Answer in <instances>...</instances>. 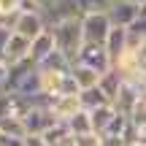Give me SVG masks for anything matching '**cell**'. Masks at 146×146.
<instances>
[{
	"label": "cell",
	"mask_w": 146,
	"mask_h": 146,
	"mask_svg": "<svg viewBox=\"0 0 146 146\" xmlns=\"http://www.w3.org/2000/svg\"><path fill=\"white\" fill-rule=\"evenodd\" d=\"M25 146H49L43 135H25Z\"/></svg>",
	"instance_id": "484cf974"
},
{
	"label": "cell",
	"mask_w": 146,
	"mask_h": 146,
	"mask_svg": "<svg viewBox=\"0 0 146 146\" xmlns=\"http://www.w3.org/2000/svg\"><path fill=\"white\" fill-rule=\"evenodd\" d=\"M108 16L114 25L119 27H130L133 22L141 16V8H138V3H127V0H114V5L108 8Z\"/></svg>",
	"instance_id": "30bf717a"
},
{
	"label": "cell",
	"mask_w": 146,
	"mask_h": 146,
	"mask_svg": "<svg viewBox=\"0 0 146 146\" xmlns=\"http://www.w3.org/2000/svg\"><path fill=\"white\" fill-rule=\"evenodd\" d=\"M30 43H33L30 38L14 33L11 41L5 43V52H3V57H0V62L3 65H16V62H22V60H27L30 57Z\"/></svg>",
	"instance_id": "9c48e42d"
},
{
	"label": "cell",
	"mask_w": 146,
	"mask_h": 146,
	"mask_svg": "<svg viewBox=\"0 0 146 146\" xmlns=\"http://www.w3.org/2000/svg\"><path fill=\"white\" fill-rule=\"evenodd\" d=\"M127 146H146V141H130Z\"/></svg>",
	"instance_id": "f1b7e54d"
},
{
	"label": "cell",
	"mask_w": 146,
	"mask_h": 146,
	"mask_svg": "<svg viewBox=\"0 0 146 146\" xmlns=\"http://www.w3.org/2000/svg\"><path fill=\"white\" fill-rule=\"evenodd\" d=\"M127 3H138V5H141V3H143V0H127Z\"/></svg>",
	"instance_id": "f546056e"
},
{
	"label": "cell",
	"mask_w": 146,
	"mask_h": 146,
	"mask_svg": "<svg viewBox=\"0 0 146 146\" xmlns=\"http://www.w3.org/2000/svg\"><path fill=\"white\" fill-rule=\"evenodd\" d=\"M70 68H73V62L65 57L62 52H60V49H54V52L49 54L41 65H38V70H57V73H68Z\"/></svg>",
	"instance_id": "2e32d148"
},
{
	"label": "cell",
	"mask_w": 146,
	"mask_h": 146,
	"mask_svg": "<svg viewBox=\"0 0 146 146\" xmlns=\"http://www.w3.org/2000/svg\"><path fill=\"white\" fill-rule=\"evenodd\" d=\"M122 84H125V76H122V70L116 68V65H114L108 73H103V76H100V89L108 95L111 103H114V98L119 95V87H122Z\"/></svg>",
	"instance_id": "5bb4252c"
},
{
	"label": "cell",
	"mask_w": 146,
	"mask_h": 146,
	"mask_svg": "<svg viewBox=\"0 0 146 146\" xmlns=\"http://www.w3.org/2000/svg\"><path fill=\"white\" fill-rule=\"evenodd\" d=\"M73 138H76V146H103L100 133H84V135H73Z\"/></svg>",
	"instance_id": "cb8c5ba5"
},
{
	"label": "cell",
	"mask_w": 146,
	"mask_h": 146,
	"mask_svg": "<svg viewBox=\"0 0 146 146\" xmlns=\"http://www.w3.org/2000/svg\"><path fill=\"white\" fill-rule=\"evenodd\" d=\"M46 27H49V22H46V16H43V11H19L16 19H14V33L30 38V41L35 35H41Z\"/></svg>",
	"instance_id": "8992f818"
},
{
	"label": "cell",
	"mask_w": 146,
	"mask_h": 146,
	"mask_svg": "<svg viewBox=\"0 0 146 146\" xmlns=\"http://www.w3.org/2000/svg\"><path fill=\"white\" fill-rule=\"evenodd\" d=\"M116 114H119V111L114 108V103H106V106H98V108H92V111H89V119H92V130L103 135V133H106V127L111 125V119H114Z\"/></svg>",
	"instance_id": "4fadbf2b"
},
{
	"label": "cell",
	"mask_w": 146,
	"mask_h": 146,
	"mask_svg": "<svg viewBox=\"0 0 146 146\" xmlns=\"http://www.w3.org/2000/svg\"><path fill=\"white\" fill-rule=\"evenodd\" d=\"M35 70H38V65L33 62L30 57L22 60V62H16V65H5L3 81H0V92H19L22 84L27 81V76L35 73Z\"/></svg>",
	"instance_id": "3957f363"
},
{
	"label": "cell",
	"mask_w": 146,
	"mask_h": 146,
	"mask_svg": "<svg viewBox=\"0 0 146 146\" xmlns=\"http://www.w3.org/2000/svg\"><path fill=\"white\" fill-rule=\"evenodd\" d=\"M60 95H81V87H78V81L73 78V73H65L62 84H60Z\"/></svg>",
	"instance_id": "603a6c76"
},
{
	"label": "cell",
	"mask_w": 146,
	"mask_h": 146,
	"mask_svg": "<svg viewBox=\"0 0 146 146\" xmlns=\"http://www.w3.org/2000/svg\"><path fill=\"white\" fill-rule=\"evenodd\" d=\"M81 98L78 95H57V98L52 100V111L54 116H57L60 122H68L70 116H76L78 111H81Z\"/></svg>",
	"instance_id": "8fae6325"
},
{
	"label": "cell",
	"mask_w": 146,
	"mask_h": 146,
	"mask_svg": "<svg viewBox=\"0 0 146 146\" xmlns=\"http://www.w3.org/2000/svg\"><path fill=\"white\" fill-rule=\"evenodd\" d=\"M143 92H146V87H143V84H133V81H125V84L119 87V95L114 98V108L130 116V111L135 108V103L141 100V95H143Z\"/></svg>",
	"instance_id": "ba28073f"
},
{
	"label": "cell",
	"mask_w": 146,
	"mask_h": 146,
	"mask_svg": "<svg viewBox=\"0 0 146 146\" xmlns=\"http://www.w3.org/2000/svg\"><path fill=\"white\" fill-rule=\"evenodd\" d=\"M103 46H106V52H108L111 62L116 65V62H119V60L125 57L127 52H130V35H127V27H119V25H114Z\"/></svg>",
	"instance_id": "52a82bcc"
},
{
	"label": "cell",
	"mask_w": 146,
	"mask_h": 146,
	"mask_svg": "<svg viewBox=\"0 0 146 146\" xmlns=\"http://www.w3.org/2000/svg\"><path fill=\"white\" fill-rule=\"evenodd\" d=\"M78 98H81V106H84L87 111L98 108V106L111 103V100H108V95L100 89V84H98V87H89V89H81V95H78Z\"/></svg>",
	"instance_id": "e0dca14e"
},
{
	"label": "cell",
	"mask_w": 146,
	"mask_h": 146,
	"mask_svg": "<svg viewBox=\"0 0 146 146\" xmlns=\"http://www.w3.org/2000/svg\"><path fill=\"white\" fill-rule=\"evenodd\" d=\"M49 30H52V35H54V46H57L70 62H76L78 52H81V46H84L81 19H60V22H52Z\"/></svg>",
	"instance_id": "6da1fadb"
},
{
	"label": "cell",
	"mask_w": 146,
	"mask_h": 146,
	"mask_svg": "<svg viewBox=\"0 0 146 146\" xmlns=\"http://www.w3.org/2000/svg\"><path fill=\"white\" fill-rule=\"evenodd\" d=\"M19 11H22V0H0V22L14 27V19Z\"/></svg>",
	"instance_id": "ffe728a7"
},
{
	"label": "cell",
	"mask_w": 146,
	"mask_h": 146,
	"mask_svg": "<svg viewBox=\"0 0 146 146\" xmlns=\"http://www.w3.org/2000/svg\"><path fill=\"white\" fill-rule=\"evenodd\" d=\"M78 8H81V16L84 14H92V11H108L114 5V0H76Z\"/></svg>",
	"instance_id": "7402d4cb"
},
{
	"label": "cell",
	"mask_w": 146,
	"mask_h": 146,
	"mask_svg": "<svg viewBox=\"0 0 146 146\" xmlns=\"http://www.w3.org/2000/svg\"><path fill=\"white\" fill-rule=\"evenodd\" d=\"M127 35H130V46L146 41V19H143V16H138V19L127 27Z\"/></svg>",
	"instance_id": "44dd1931"
},
{
	"label": "cell",
	"mask_w": 146,
	"mask_h": 146,
	"mask_svg": "<svg viewBox=\"0 0 146 146\" xmlns=\"http://www.w3.org/2000/svg\"><path fill=\"white\" fill-rule=\"evenodd\" d=\"M65 125H68V130L73 133V135H84V133H95V130H92V119H89V111H87V108H81V111H78L76 116H70V119L65 122Z\"/></svg>",
	"instance_id": "ac0fdd59"
},
{
	"label": "cell",
	"mask_w": 146,
	"mask_h": 146,
	"mask_svg": "<svg viewBox=\"0 0 146 146\" xmlns=\"http://www.w3.org/2000/svg\"><path fill=\"white\" fill-rule=\"evenodd\" d=\"M111 27H114V22H111L108 11H92V14H84L81 16L84 43H106Z\"/></svg>",
	"instance_id": "7a4b0ae2"
},
{
	"label": "cell",
	"mask_w": 146,
	"mask_h": 146,
	"mask_svg": "<svg viewBox=\"0 0 146 146\" xmlns=\"http://www.w3.org/2000/svg\"><path fill=\"white\" fill-rule=\"evenodd\" d=\"M57 122H60V119L54 116L52 106H33V108L25 114L27 135H43V133H46V130H52Z\"/></svg>",
	"instance_id": "277c9868"
},
{
	"label": "cell",
	"mask_w": 146,
	"mask_h": 146,
	"mask_svg": "<svg viewBox=\"0 0 146 146\" xmlns=\"http://www.w3.org/2000/svg\"><path fill=\"white\" fill-rule=\"evenodd\" d=\"M35 3H38V5H41V11H46V8H49V5H52V0H35Z\"/></svg>",
	"instance_id": "4316f807"
},
{
	"label": "cell",
	"mask_w": 146,
	"mask_h": 146,
	"mask_svg": "<svg viewBox=\"0 0 146 146\" xmlns=\"http://www.w3.org/2000/svg\"><path fill=\"white\" fill-rule=\"evenodd\" d=\"M11 35H14V27H11V25H5V22H0V57H3L5 43L11 41Z\"/></svg>",
	"instance_id": "d4e9b609"
},
{
	"label": "cell",
	"mask_w": 146,
	"mask_h": 146,
	"mask_svg": "<svg viewBox=\"0 0 146 146\" xmlns=\"http://www.w3.org/2000/svg\"><path fill=\"white\" fill-rule=\"evenodd\" d=\"M76 62L87 65V68H95L100 76L114 68V62H111V57H108V52H106L103 43H84L81 52H78V57H76Z\"/></svg>",
	"instance_id": "5b68a950"
},
{
	"label": "cell",
	"mask_w": 146,
	"mask_h": 146,
	"mask_svg": "<svg viewBox=\"0 0 146 146\" xmlns=\"http://www.w3.org/2000/svg\"><path fill=\"white\" fill-rule=\"evenodd\" d=\"M138 8H141V16H143V19H146V0H143V3H141V5H138Z\"/></svg>",
	"instance_id": "83f0119b"
},
{
	"label": "cell",
	"mask_w": 146,
	"mask_h": 146,
	"mask_svg": "<svg viewBox=\"0 0 146 146\" xmlns=\"http://www.w3.org/2000/svg\"><path fill=\"white\" fill-rule=\"evenodd\" d=\"M54 49H57V46H54V35H52V30L46 27L41 35L33 38V43H30V60H33L35 65H41L43 60L54 52Z\"/></svg>",
	"instance_id": "7c38bea8"
},
{
	"label": "cell",
	"mask_w": 146,
	"mask_h": 146,
	"mask_svg": "<svg viewBox=\"0 0 146 146\" xmlns=\"http://www.w3.org/2000/svg\"><path fill=\"white\" fill-rule=\"evenodd\" d=\"M0 133L14 135V138H25L27 135L25 119H19V116H0Z\"/></svg>",
	"instance_id": "d6986e66"
},
{
	"label": "cell",
	"mask_w": 146,
	"mask_h": 146,
	"mask_svg": "<svg viewBox=\"0 0 146 146\" xmlns=\"http://www.w3.org/2000/svg\"><path fill=\"white\" fill-rule=\"evenodd\" d=\"M70 73H73V78L78 81V87H81V89H89V87H98V84H100V73L95 70V68L81 65V62H73Z\"/></svg>",
	"instance_id": "9a60e30c"
}]
</instances>
